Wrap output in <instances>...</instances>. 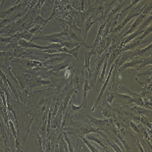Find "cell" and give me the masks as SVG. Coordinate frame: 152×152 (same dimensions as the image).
I'll use <instances>...</instances> for the list:
<instances>
[{
    "label": "cell",
    "mask_w": 152,
    "mask_h": 152,
    "mask_svg": "<svg viewBox=\"0 0 152 152\" xmlns=\"http://www.w3.org/2000/svg\"><path fill=\"white\" fill-rule=\"evenodd\" d=\"M146 75L151 76V70H148V71H146L145 73H140V74H138V75L137 76V77H140V76H146Z\"/></svg>",
    "instance_id": "obj_20"
},
{
    "label": "cell",
    "mask_w": 152,
    "mask_h": 152,
    "mask_svg": "<svg viewBox=\"0 0 152 152\" xmlns=\"http://www.w3.org/2000/svg\"><path fill=\"white\" fill-rule=\"evenodd\" d=\"M94 24V21L92 20V16H90L88 19H86V21L85 23V28H83V39L86 40V35H87V33H88V31L90 30V28L92 27V25Z\"/></svg>",
    "instance_id": "obj_8"
},
{
    "label": "cell",
    "mask_w": 152,
    "mask_h": 152,
    "mask_svg": "<svg viewBox=\"0 0 152 152\" xmlns=\"http://www.w3.org/2000/svg\"><path fill=\"white\" fill-rule=\"evenodd\" d=\"M86 138H87V140H93L94 142H96V143H98V144L100 145V146L102 147V148H104V150H105V151H110V148H109V147H107V146H106V145L104 144V142H103V140H99V138H97V137H91V135H87Z\"/></svg>",
    "instance_id": "obj_10"
},
{
    "label": "cell",
    "mask_w": 152,
    "mask_h": 152,
    "mask_svg": "<svg viewBox=\"0 0 152 152\" xmlns=\"http://www.w3.org/2000/svg\"><path fill=\"white\" fill-rule=\"evenodd\" d=\"M82 46H83L82 44L77 45L76 47L72 48V49H68V51H67V54H70L71 56H73L74 58H76V60H77L79 63H80V59H79V50H80V48L82 47Z\"/></svg>",
    "instance_id": "obj_9"
},
{
    "label": "cell",
    "mask_w": 152,
    "mask_h": 152,
    "mask_svg": "<svg viewBox=\"0 0 152 152\" xmlns=\"http://www.w3.org/2000/svg\"><path fill=\"white\" fill-rule=\"evenodd\" d=\"M130 125H131V127L134 130V132H137V134H140V128H138V126L135 125L134 122H131V124H130Z\"/></svg>",
    "instance_id": "obj_18"
},
{
    "label": "cell",
    "mask_w": 152,
    "mask_h": 152,
    "mask_svg": "<svg viewBox=\"0 0 152 152\" xmlns=\"http://www.w3.org/2000/svg\"><path fill=\"white\" fill-rule=\"evenodd\" d=\"M15 37H13V35H11V37H0V42H2V43H10L12 42V41H14L16 39H14ZM18 40V39H17Z\"/></svg>",
    "instance_id": "obj_16"
},
{
    "label": "cell",
    "mask_w": 152,
    "mask_h": 152,
    "mask_svg": "<svg viewBox=\"0 0 152 152\" xmlns=\"http://www.w3.org/2000/svg\"><path fill=\"white\" fill-rule=\"evenodd\" d=\"M50 20L49 19H47V20H45V19H43L41 16H39V15H37V17L34 18V20L33 21V25L34 26V25H40V26H45V24H47L48 22H49Z\"/></svg>",
    "instance_id": "obj_11"
},
{
    "label": "cell",
    "mask_w": 152,
    "mask_h": 152,
    "mask_svg": "<svg viewBox=\"0 0 152 152\" xmlns=\"http://www.w3.org/2000/svg\"><path fill=\"white\" fill-rule=\"evenodd\" d=\"M143 59H144V57L137 58V59H134V58H132V60H131L130 62H126V63L123 64V65L120 66L119 67V71H120V72H122V71H124L125 69H127V68L137 67L138 65H140V64L142 63Z\"/></svg>",
    "instance_id": "obj_3"
},
{
    "label": "cell",
    "mask_w": 152,
    "mask_h": 152,
    "mask_svg": "<svg viewBox=\"0 0 152 152\" xmlns=\"http://www.w3.org/2000/svg\"><path fill=\"white\" fill-rule=\"evenodd\" d=\"M145 17H146V16H144L143 14H140V15H138L137 17V19H135V21L134 22V24H132V25L131 26V28H129V31L124 34V37H127V35H129V34H131L134 33V31L135 30H137V28L140 26V24L142 23V21H143L144 19H145Z\"/></svg>",
    "instance_id": "obj_4"
},
{
    "label": "cell",
    "mask_w": 152,
    "mask_h": 152,
    "mask_svg": "<svg viewBox=\"0 0 152 152\" xmlns=\"http://www.w3.org/2000/svg\"><path fill=\"white\" fill-rule=\"evenodd\" d=\"M93 53H95V51L92 49L90 51H87V52H86V57H85V68L87 70L86 73H87V76H88V80H90V79H91V77H92V73H91V70H90V66H89V61Z\"/></svg>",
    "instance_id": "obj_5"
},
{
    "label": "cell",
    "mask_w": 152,
    "mask_h": 152,
    "mask_svg": "<svg viewBox=\"0 0 152 152\" xmlns=\"http://www.w3.org/2000/svg\"><path fill=\"white\" fill-rule=\"evenodd\" d=\"M87 117L89 118L90 122H91L92 124L94 125L95 128H99V129H101V130H102V129L104 128L105 126H107V123H108L107 119H105V120H97V119L93 118V117H91V116H89V115H87Z\"/></svg>",
    "instance_id": "obj_6"
},
{
    "label": "cell",
    "mask_w": 152,
    "mask_h": 152,
    "mask_svg": "<svg viewBox=\"0 0 152 152\" xmlns=\"http://www.w3.org/2000/svg\"><path fill=\"white\" fill-rule=\"evenodd\" d=\"M80 137V140H82L83 141V143H85L86 146H87V148H88V150H90V151H92V152H98L99 150L96 148L95 146H93V145L90 143V142L88 141V140H87L86 137H85L83 135H82V137Z\"/></svg>",
    "instance_id": "obj_12"
},
{
    "label": "cell",
    "mask_w": 152,
    "mask_h": 152,
    "mask_svg": "<svg viewBox=\"0 0 152 152\" xmlns=\"http://www.w3.org/2000/svg\"><path fill=\"white\" fill-rule=\"evenodd\" d=\"M63 37H69L68 34V30L66 28L64 31H61V33H57V34H49V35H46V34H43L42 33H39V35H34L33 37V40H45V41H48L50 43H61L62 41H64L63 39Z\"/></svg>",
    "instance_id": "obj_1"
},
{
    "label": "cell",
    "mask_w": 152,
    "mask_h": 152,
    "mask_svg": "<svg viewBox=\"0 0 152 152\" xmlns=\"http://www.w3.org/2000/svg\"><path fill=\"white\" fill-rule=\"evenodd\" d=\"M151 66V56H148V57H144V59H143V61H142V63L140 64V65H138L137 67V71H140V69H142L143 67H145V66Z\"/></svg>",
    "instance_id": "obj_13"
},
{
    "label": "cell",
    "mask_w": 152,
    "mask_h": 152,
    "mask_svg": "<svg viewBox=\"0 0 152 152\" xmlns=\"http://www.w3.org/2000/svg\"><path fill=\"white\" fill-rule=\"evenodd\" d=\"M151 31H152V27H151V25H149V26H148V27L143 31V33L141 34L140 37H137V39H140V40L144 39V37H147L148 34H151Z\"/></svg>",
    "instance_id": "obj_14"
},
{
    "label": "cell",
    "mask_w": 152,
    "mask_h": 152,
    "mask_svg": "<svg viewBox=\"0 0 152 152\" xmlns=\"http://www.w3.org/2000/svg\"><path fill=\"white\" fill-rule=\"evenodd\" d=\"M140 1H142V0H132V4H131L130 6H128V7L126 8V9H124V10L122 11V14H126V15H127V14H128V12L130 11L131 9H132V7H134V6L137 5V3H140Z\"/></svg>",
    "instance_id": "obj_15"
},
{
    "label": "cell",
    "mask_w": 152,
    "mask_h": 152,
    "mask_svg": "<svg viewBox=\"0 0 152 152\" xmlns=\"http://www.w3.org/2000/svg\"><path fill=\"white\" fill-rule=\"evenodd\" d=\"M141 14L140 12H137V13H132V14H127V16H126V18L124 19V21H123L121 24H120L117 28H115V30H113V34H119L120 31H121L123 28H125V26L128 24L129 22L132 21L134 18H137L138 15Z\"/></svg>",
    "instance_id": "obj_2"
},
{
    "label": "cell",
    "mask_w": 152,
    "mask_h": 152,
    "mask_svg": "<svg viewBox=\"0 0 152 152\" xmlns=\"http://www.w3.org/2000/svg\"><path fill=\"white\" fill-rule=\"evenodd\" d=\"M20 7H24V4H18V5H14L13 7L9 8L8 10H5V11H0V19H3L5 17H7V16H10L12 15L14 11L17 10L18 8Z\"/></svg>",
    "instance_id": "obj_7"
},
{
    "label": "cell",
    "mask_w": 152,
    "mask_h": 152,
    "mask_svg": "<svg viewBox=\"0 0 152 152\" xmlns=\"http://www.w3.org/2000/svg\"><path fill=\"white\" fill-rule=\"evenodd\" d=\"M63 134H64V137H65V140H66V142L68 143V150H69V151H74V148L72 146V144H71L69 137H68L67 132H63Z\"/></svg>",
    "instance_id": "obj_17"
},
{
    "label": "cell",
    "mask_w": 152,
    "mask_h": 152,
    "mask_svg": "<svg viewBox=\"0 0 152 152\" xmlns=\"http://www.w3.org/2000/svg\"><path fill=\"white\" fill-rule=\"evenodd\" d=\"M9 127L11 128V130H12V132H13V135H14V137L16 138V137H17V134H16V131H15V127H14V125H13V123L11 121H9Z\"/></svg>",
    "instance_id": "obj_19"
}]
</instances>
